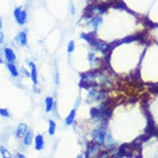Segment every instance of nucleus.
Returning <instances> with one entry per match:
<instances>
[{
	"mask_svg": "<svg viewBox=\"0 0 158 158\" xmlns=\"http://www.w3.org/2000/svg\"><path fill=\"white\" fill-rule=\"evenodd\" d=\"M109 99V94L105 90L97 89V87H90L88 88V101L89 102H106Z\"/></svg>",
	"mask_w": 158,
	"mask_h": 158,
	"instance_id": "obj_1",
	"label": "nucleus"
},
{
	"mask_svg": "<svg viewBox=\"0 0 158 158\" xmlns=\"http://www.w3.org/2000/svg\"><path fill=\"white\" fill-rule=\"evenodd\" d=\"M13 15L15 19V22L18 23L19 26L22 27L28 22V13L22 7H15L13 10Z\"/></svg>",
	"mask_w": 158,
	"mask_h": 158,
	"instance_id": "obj_2",
	"label": "nucleus"
},
{
	"mask_svg": "<svg viewBox=\"0 0 158 158\" xmlns=\"http://www.w3.org/2000/svg\"><path fill=\"white\" fill-rule=\"evenodd\" d=\"M103 148H102V144L97 143L95 141H92L88 144L87 147V150H85V154H84V157L85 158H96L99 152H101Z\"/></svg>",
	"mask_w": 158,
	"mask_h": 158,
	"instance_id": "obj_3",
	"label": "nucleus"
},
{
	"mask_svg": "<svg viewBox=\"0 0 158 158\" xmlns=\"http://www.w3.org/2000/svg\"><path fill=\"white\" fill-rule=\"evenodd\" d=\"M91 135H92V137H94L92 141H95V142H97V143H99V144L103 145L104 140H105V135H106L105 126L102 125V126H99V127H96L95 129H92Z\"/></svg>",
	"mask_w": 158,
	"mask_h": 158,
	"instance_id": "obj_4",
	"label": "nucleus"
},
{
	"mask_svg": "<svg viewBox=\"0 0 158 158\" xmlns=\"http://www.w3.org/2000/svg\"><path fill=\"white\" fill-rule=\"evenodd\" d=\"M4 59L6 60V62H15L16 61V54L14 52V50L9 46L4 48Z\"/></svg>",
	"mask_w": 158,
	"mask_h": 158,
	"instance_id": "obj_5",
	"label": "nucleus"
},
{
	"mask_svg": "<svg viewBox=\"0 0 158 158\" xmlns=\"http://www.w3.org/2000/svg\"><path fill=\"white\" fill-rule=\"evenodd\" d=\"M28 66L31 68V72H30L31 81H32L34 85H37V84H38V70H37V67H36L35 62L29 61V62H28Z\"/></svg>",
	"mask_w": 158,
	"mask_h": 158,
	"instance_id": "obj_6",
	"label": "nucleus"
},
{
	"mask_svg": "<svg viewBox=\"0 0 158 158\" xmlns=\"http://www.w3.org/2000/svg\"><path fill=\"white\" fill-rule=\"evenodd\" d=\"M15 42L21 46H27L28 44V32L27 30H21L18 35L15 36Z\"/></svg>",
	"mask_w": 158,
	"mask_h": 158,
	"instance_id": "obj_7",
	"label": "nucleus"
},
{
	"mask_svg": "<svg viewBox=\"0 0 158 158\" xmlns=\"http://www.w3.org/2000/svg\"><path fill=\"white\" fill-rule=\"evenodd\" d=\"M34 141H35V149L37 150V151H42V150L44 149L45 141H44L43 135H40V134L36 135L35 139H34Z\"/></svg>",
	"mask_w": 158,
	"mask_h": 158,
	"instance_id": "obj_8",
	"label": "nucleus"
},
{
	"mask_svg": "<svg viewBox=\"0 0 158 158\" xmlns=\"http://www.w3.org/2000/svg\"><path fill=\"white\" fill-rule=\"evenodd\" d=\"M6 67L8 69L9 74L12 75V77H19L20 76V70L18 69V67H16V65L14 62H7Z\"/></svg>",
	"mask_w": 158,
	"mask_h": 158,
	"instance_id": "obj_9",
	"label": "nucleus"
},
{
	"mask_svg": "<svg viewBox=\"0 0 158 158\" xmlns=\"http://www.w3.org/2000/svg\"><path fill=\"white\" fill-rule=\"evenodd\" d=\"M103 145L106 148V150H111L114 148V141L112 139V135H111V133L106 132V135H105V140H104V143Z\"/></svg>",
	"mask_w": 158,
	"mask_h": 158,
	"instance_id": "obj_10",
	"label": "nucleus"
},
{
	"mask_svg": "<svg viewBox=\"0 0 158 158\" xmlns=\"http://www.w3.org/2000/svg\"><path fill=\"white\" fill-rule=\"evenodd\" d=\"M102 22H103V20H102V18L99 16V15H96V16H90V18H89V26L91 27L94 30L97 29L98 26H99Z\"/></svg>",
	"mask_w": 158,
	"mask_h": 158,
	"instance_id": "obj_11",
	"label": "nucleus"
},
{
	"mask_svg": "<svg viewBox=\"0 0 158 158\" xmlns=\"http://www.w3.org/2000/svg\"><path fill=\"white\" fill-rule=\"evenodd\" d=\"M23 139V144L27 145V147H29V145L32 143V141L35 139V135H34V132L32 131H29L28 129V132L26 133V135L22 137Z\"/></svg>",
	"mask_w": 158,
	"mask_h": 158,
	"instance_id": "obj_12",
	"label": "nucleus"
},
{
	"mask_svg": "<svg viewBox=\"0 0 158 158\" xmlns=\"http://www.w3.org/2000/svg\"><path fill=\"white\" fill-rule=\"evenodd\" d=\"M28 132V126L26 123H20L16 128V136L19 139H22L23 136L26 135V133Z\"/></svg>",
	"mask_w": 158,
	"mask_h": 158,
	"instance_id": "obj_13",
	"label": "nucleus"
},
{
	"mask_svg": "<svg viewBox=\"0 0 158 158\" xmlns=\"http://www.w3.org/2000/svg\"><path fill=\"white\" fill-rule=\"evenodd\" d=\"M54 99H53V97L48 96L45 98V111L46 112H51L52 109L54 107Z\"/></svg>",
	"mask_w": 158,
	"mask_h": 158,
	"instance_id": "obj_14",
	"label": "nucleus"
},
{
	"mask_svg": "<svg viewBox=\"0 0 158 158\" xmlns=\"http://www.w3.org/2000/svg\"><path fill=\"white\" fill-rule=\"evenodd\" d=\"M75 117H76V110H72L69 112V114L66 117V119H65V123H66L67 126H72L73 123H74L75 121Z\"/></svg>",
	"mask_w": 158,
	"mask_h": 158,
	"instance_id": "obj_15",
	"label": "nucleus"
},
{
	"mask_svg": "<svg viewBox=\"0 0 158 158\" xmlns=\"http://www.w3.org/2000/svg\"><path fill=\"white\" fill-rule=\"evenodd\" d=\"M56 129H57V123H54L53 120H48V134L51 136L54 135Z\"/></svg>",
	"mask_w": 158,
	"mask_h": 158,
	"instance_id": "obj_16",
	"label": "nucleus"
},
{
	"mask_svg": "<svg viewBox=\"0 0 158 158\" xmlns=\"http://www.w3.org/2000/svg\"><path fill=\"white\" fill-rule=\"evenodd\" d=\"M0 152H1L2 158H12V155L9 152V150H7L5 147H0Z\"/></svg>",
	"mask_w": 158,
	"mask_h": 158,
	"instance_id": "obj_17",
	"label": "nucleus"
},
{
	"mask_svg": "<svg viewBox=\"0 0 158 158\" xmlns=\"http://www.w3.org/2000/svg\"><path fill=\"white\" fill-rule=\"evenodd\" d=\"M75 50V42L74 40H70L69 43H68V45H67V52L69 53H73Z\"/></svg>",
	"mask_w": 158,
	"mask_h": 158,
	"instance_id": "obj_18",
	"label": "nucleus"
},
{
	"mask_svg": "<svg viewBox=\"0 0 158 158\" xmlns=\"http://www.w3.org/2000/svg\"><path fill=\"white\" fill-rule=\"evenodd\" d=\"M96 158H110V151L109 150H102Z\"/></svg>",
	"mask_w": 158,
	"mask_h": 158,
	"instance_id": "obj_19",
	"label": "nucleus"
},
{
	"mask_svg": "<svg viewBox=\"0 0 158 158\" xmlns=\"http://www.w3.org/2000/svg\"><path fill=\"white\" fill-rule=\"evenodd\" d=\"M0 115H2L5 118H9L10 117V113L7 109H0Z\"/></svg>",
	"mask_w": 158,
	"mask_h": 158,
	"instance_id": "obj_20",
	"label": "nucleus"
},
{
	"mask_svg": "<svg viewBox=\"0 0 158 158\" xmlns=\"http://www.w3.org/2000/svg\"><path fill=\"white\" fill-rule=\"evenodd\" d=\"M95 4H101V5H105L107 2H110L111 0H92Z\"/></svg>",
	"mask_w": 158,
	"mask_h": 158,
	"instance_id": "obj_21",
	"label": "nucleus"
},
{
	"mask_svg": "<svg viewBox=\"0 0 158 158\" xmlns=\"http://www.w3.org/2000/svg\"><path fill=\"white\" fill-rule=\"evenodd\" d=\"M4 40H5V35L2 31H0V45L4 44Z\"/></svg>",
	"mask_w": 158,
	"mask_h": 158,
	"instance_id": "obj_22",
	"label": "nucleus"
},
{
	"mask_svg": "<svg viewBox=\"0 0 158 158\" xmlns=\"http://www.w3.org/2000/svg\"><path fill=\"white\" fill-rule=\"evenodd\" d=\"M16 158H26V156H24V155H22V154H18Z\"/></svg>",
	"mask_w": 158,
	"mask_h": 158,
	"instance_id": "obj_23",
	"label": "nucleus"
},
{
	"mask_svg": "<svg viewBox=\"0 0 158 158\" xmlns=\"http://www.w3.org/2000/svg\"><path fill=\"white\" fill-rule=\"evenodd\" d=\"M0 31H2V20L0 18Z\"/></svg>",
	"mask_w": 158,
	"mask_h": 158,
	"instance_id": "obj_24",
	"label": "nucleus"
},
{
	"mask_svg": "<svg viewBox=\"0 0 158 158\" xmlns=\"http://www.w3.org/2000/svg\"><path fill=\"white\" fill-rule=\"evenodd\" d=\"M0 64H4V59L1 58V54H0Z\"/></svg>",
	"mask_w": 158,
	"mask_h": 158,
	"instance_id": "obj_25",
	"label": "nucleus"
},
{
	"mask_svg": "<svg viewBox=\"0 0 158 158\" xmlns=\"http://www.w3.org/2000/svg\"><path fill=\"white\" fill-rule=\"evenodd\" d=\"M76 158H85V157H84V155H79Z\"/></svg>",
	"mask_w": 158,
	"mask_h": 158,
	"instance_id": "obj_26",
	"label": "nucleus"
},
{
	"mask_svg": "<svg viewBox=\"0 0 158 158\" xmlns=\"http://www.w3.org/2000/svg\"><path fill=\"white\" fill-rule=\"evenodd\" d=\"M135 157H136V158H142V157L140 156V155H137V156H135Z\"/></svg>",
	"mask_w": 158,
	"mask_h": 158,
	"instance_id": "obj_27",
	"label": "nucleus"
}]
</instances>
